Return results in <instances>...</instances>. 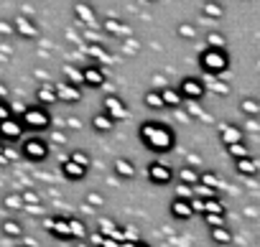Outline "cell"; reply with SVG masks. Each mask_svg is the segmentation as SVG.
Returning a JSON list of instances; mask_svg holds the SVG:
<instances>
[{
	"label": "cell",
	"instance_id": "e0dca14e",
	"mask_svg": "<svg viewBox=\"0 0 260 247\" xmlns=\"http://www.w3.org/2000/svg\"><path fill=\"white\" fill-rule=\"evenodd\" d=\"M82 77H84L82 82H84L87 87H102V84H105V74H102L100 69H87Z\"/></svg>",
	"mask_w": 260,
	"mask_h": 247
},
{
	"label": "cell",
	"instance_id": "52a82bcc",
	"mask_svg": "<svg viewBox=\"0 0 260 247\" xmlns=\"http://www.w3.org/2000/svg\"><path fill=\"white\" fill-rule=\"evenodd\" d=\"M102 112H105L107 117H112L115 122L127 117V107H125V102H122L120 97H112V94L102 99Z\"/></svg>",
	"mask_w": 260,
	"mask_h": 247
},
{
	"label": "cell",
	"instance_id": "1f68e13d",
	"mask_svg": "<svg viewBox=\"0 0 260 247\" xmlns=\"http://www.w3.org/2000/svg\"><path fill=\"white\" fill-rule=\"evenodd\" d=\"M237 171H240V173H255V163H252L250 158H240V161H237Z\"/></svg>",
	"mask_w": 260,
	"mask_h": 247
},
{
	"label": "cell",
	"instance_id": "ba28073f",
	"mask_svg": "<svg viewBox=\"0 0 260 247\" xmlns=\"http://www.w3.org/2000/svg\"><path fill=\"white\" fill-rule=\"evenodd\" d=\"M169 211H171V217L174 219H179V222H189L197 211H194V206H191V201H186V199H171V206H169Z\"/></svg>",
	"mask_w": 260,
	"mask_h": 247
},
{
	"label": "cell",
	"instance_id": "8fae6325",
	"mask_svg": "<svg viewBox=\"0 0 260 247\" xmlns=\"http://www.w3.org/2000/svg\"><path fill=\"white\" fill-rule=\"evenodd\" d=\"M79 97H82L79 87H74V84H69V82L56 84V99H61V102H77Z\"/></svg>",
	"mask_w": 260,
	"mask_h": 247
},
{
	"label": "cell",
	"instance_id": "d590c367",
	"mask_svg": "<svg viewBox=\"0 0 260 247\" xmlns=\"http://www.w3.org/2000/svg\"><path fill=\"white\" fill-rule=\"evenodd\" d=\"M122 247H151V244L143 242V239H138V242H122Z\"/></svg>",
	"mask_w": 260,
	"mask_h": 247
},
{
	"label": "cell",
	"instance_id": "3957f363",
	"mask_svg": "<svg viewBox=\"0 0 260 247\" xmlns=\"http://www.w3.org/2000/svg\"><path fill=\"white\" fill-rule=\"evenodd\" d=\"M23 128H31V130H49V128H51V115L46 112V107L36 104V107L23 110Z\"/></svg>",
	"mask_w": 260,
	"mask_h": 247
},
{
	"label": "cell",
	"instance_id": "ab89813d",
	"mask_svg": "<svg viewBox=\"0 0 260 247\" xmlns=\"http://www.w3.org/2000/svg\"><path fill=\"white\" fill-rule=\"evenodd\" d=\"M18 247H36V244H34V242H21Z\"/></svg>",
	"mask_w": 260,
	"mask_h": 247
},
{
	"label": "cell",
	"instance_id": "7a4b0ae2",
	"mask_svg": "<svg viewBox=\"0 0 260 247\" xmlns=\"http://www.w3.org/2000/svg\"><path fill=\"white\" fill-rule=\"evenodd\" d=\"M21 153H23L28 161L41 163V161H46V158H49L51 146H49V140H44V138H39V135H31V138H26V140H23Z\"/></svg>",
	"mask_w": 260,
	"mask_h": 247
},
{
	"label": "cell",
	"instance_id": "83f0119b",
	"mask_svg": "<svg viewBox=\"0 0 260 247\" xmlns=\"http://www.w3.org/2000/svg\"><path fill=\"white\" fill-rule=\"evenodd\" d=\"M202 64L209 66V69H222V66H224V61L219 59V54H207V59H204Z\"/></svg>",
	"mask_w": 260,
	"mask_h": 247
},
{
	"label": "cell",
	"instance_id": "603a6c76",
	"mask_svg": "<svg viewBox=\"0 0 260 247\" xmlns=\"http://www.w3.org/2000/svg\"><path fill=\"white\" fill-rule=\"evenodd\" d=\"M146 104H148L151 110H164V107H166V104H164V97H161V92H156V89L146 94Z\"/></svg>",
	"mask_w": 260,
	"mask_h": 247
},
{
	"label": "cell",
	"instance_id": "7402d4cb",
	"mask_svg": "<svg viewBox=\"0 0 260 247\" xmlns=\"http://www.w3.org/2000/svg\"><path fill=\"white\" fill-rule=\"evenodd\" d=\"M161 97H164V104L166 107H179V102H181V94L179 92H174V89H161Z\"/></svg>",
	"mask_w": 260,
	"mask_h": 247
},
{
	"label": "cell",
	"instance_id": "8d00e7d4",
	"mask_svg": "<svg viewBox=\"0 0 260 247\" xmlns=\"http://www.w3.org/2000/svg\"><path fill=\"white\" fill-rule=\"evenodd\" d=\"M102 201H105V199H102L100 194H89V204H92V206H100Z\"/></svg>",
	"mask_w": 260,
	"mask_h": 247
},
{
	"label": "cell",
	"instance_id": "277c9868",
	"mask_svg": "<svg viewBox=\"0 0 260 247\" xmlns=\"http://www.w3.org/2000/svg\"><path fill=\"white\" fill-rule=\"evenodd\" d=\"M148 181L156 186H169L174 181V168L166 161H153L148 166Z\"/></svg>",
	"mask_w": 260,
	"mask_h": 247
},
{
	"label": "cell",
	"instance_id": "5bb4252c",
	"mask_svg": "<svg viewBox=\"0 0 260 247\" xmlns=\"http://www.w3.org/2000/svg\"><path fill=\"white\" fill-rule=\"evenodd\" d=\"M0 232H3L6 237H11V239H18L23 234V224L18 219H6V222H0Z\"/></svg>",
	"mask_w": 260,
	"mask_h": 247
},
{
	"label": "cell",
	"instance_id": "60d3db41",
	"mask_svg": "<svg viewBox=\"0 0 260 247\" xmlns=\"http://www.w3.org/2000/svg\"><path fill=\"white\" fill-rule=\"evenodd\" d=\"M77 247H89V244H87V242H79V244H77Z\"/></svg>",
	"mask_w": 260,
	"mask_h": 247
},
{
	"label": "cell",
	"instance_id": "44dd1931",
	"mask_svg": "<svg viewBox=\"0 0 260 247\" xmlns=\"http://www.w3.org/2000/svg\"><path fill=\"white\" fill-rule=\"evenodd\" d=\"M89 239L94 242V247H122V242H117V239H112V237H102L100 232H94Z\"/></svg>",
	"mask_w": 260,
	"mask_h": 247
},
{
	"label": "cell",
	"instance_id": "4316f807",
	"mask_svg": "<svg viewBox=\"0 0 260 247\" xmlns=\"http://www.w3.org/2000/svg\"><path fill=\"white\" fill-rule=\"evenodd\" d=\"M199 184H204V186H212V189H217V186H219V179H217V173H212V171H204V173L199 176Z\"/></svg>",
	"mask_w": 260,
	"mask_h": 247
},
{
	"label": "cell",
	"instance_id": "f546056e",
	"mask_svg": "<svg viewBox=\"0 0 260 247\" xmlns=\"http://www.w3.org/2000/svg\"><path fill=\"white\" fill-rule=\"evenodd\" d=\"M204 222L209 224V229H214V227H224V214H204Z\"/></svg>",
	"mask_w": 260,
	"mask_h": 247
},
{
	"label": "cell",
	"instance_id": "d4e9b609",
	"mask_svg": "<svg viewBox=\"0 0 260 247\" xmlns=\"http://www.w3.org/2000/svg\"><path fill=\"white\" fill-rule=\"evenodd\" d=\"M227 151H230V156H232L235 161L247 158V148H245V143H232V146H227Z\"/></svg>",
	"mask_w": 260,
	"mask_h": 247
},
{
	"label": "cell",
	"instance_id": "2e32d148",
	"mask_svg": "<svg viewBox=\"0 0 260 247\" xmlns=\"http://www.w3.org/2000/svg\"><path fill=\"white\" fill-rule=\"evenodd\" d=\"M36 97H39V104H41V107H46V104H54V102H56V87H49V84H44V87H39Z\"/></svg>",
	"mask_w": 260,
	"mask_h": 247
},
{
	"label": "cell",
	"instance_id": "5b68a950",
	"mask_svg": "<svg viewBox=\"0 0 260 247\" xmlns=\"http://www.w3.org/2000/svg\"><path fill=\"white\" fill-rule=\"evenodd\" d=\"M44 229L56 237V239H72V229H69V217H49L44 219Z\"/></svg>",
	"mask_w": 260,
	"mask_h": 247
},
{
	"label": "cell",
	"instance_id": "ffe728a7",
	"mask_svg": "<svg viewBox=\"0 0 260 247\" xmlns=\"http://www.w3.org/2000/svg\"><path fill=\"white\" fill-rule=\"evenodd\" d=\"M3 206H6L8 211H21V209H23V196H21V194H8L6 201H3Z\"/></svg>",
	"mask_w": 260,
	"mask_h": 247
},
{
	"label": "cell",
	"instance_id": "484cf974",
	"mask_svg": "<svg viewBox=\"0 0 260 247\" xmlns=\"http://www.w3.org/2000/svg\"><path fill=\"white\" fill-rule=\"evenodd\" d=\"M176 199H186V201H191V199H194V186H189V184H179V186H176Z\"/></svg>",
	"mask_w": 260,
	"mask_h": 247
},
{
	"label": "cell",
	"instance_id": "8992f818",
	"mask_svg": "<svg viewBox=\"0 0 260 247\" xmlns=\"http://www.w3.org/2000/svg\"><path fill=\"white\" fill-rule=\"evenodd\" d=\"M21 135H23V122H21V120L8 117V120L0 122V140H3L6 146H11V143L21 140Z\"/></svg>",
	"mask_w": 260,
	"mask_h": 247
},
{
	"label": "cell",
	"instance_id": "74e56055",
	"mask_svg": "<svg viewBox=\"0 0 260 247\" xmlns=\"http://www.w3.org/2000/svg\"><path fill=\"white\" fill-rule=\"evenodd\" d=\"M51 140H54V143H61V146H64V143H67V135H64V133H54V135H51Z\"/></svg>",
	"mask_w": 260,
	"mask_h": 247
},
{
	"label": "cell",
	"instance_id": "4fadbf2b",
	"mask_svg": "<svg viewBox=\"0 0 260 247\" xmlns=\"http://www.w3.org/2000/svg\"><path fill=\"white\" fill-rule=\"evenodd\" d=\"M112 128H115V120L107 117L105 112H100V115L92 117V130H94V133H110Z\"/></svg>",
	"mask_w": 260,
	"mask_h": 247
},
{
	"label": "cell",
	"instance_id": "f1b7e54d",
	"mask_svg": "<svg viewBox=\"0 0 260 247\" xmlns=\"http://www.w3.org/2000/svg\"><path fill=\"white\" fill-rule=\"evenodd\" d=\"M69 158H72V161H77V163H82V166H87V168H89V163H92L89 153H84V151H72V153H69Z\"/></svg>",
	"mask_w": 260,
	"mask_h": 247
},
{
	"label": "cell",
	"instance_id": "9c48e42d",
	"mask_svg": "<svg viewBox=\"0 0 260 247\" xmlns=\"http://www.w3.org/2000/svg\"><path fill=\"white\" fill-rule=\"evenodd\" d=\"M87 166H82V163H77V161H72V158H67L64 163H61V176L67 179V181H82L84 176H87Z\"/></svg>",
	"mask_w": 260,
	"mask_h": 247
},
{
	"label": "cell",
	"instance_id": "30bf717a",
	"mask_svg": "<svg viewBox=\"0 0 260 247\" xmlns=\"http://www.w3.org/2000/svg\"><path fill=\"white\" fill-rule=\"evenodd\" d=\"M115 176H120L122 181H130V179H136V166H133V161H130V158H117L115 161Z\"/></svg>",
	"mask_w": 260,
	"mask_h": 247
},
{
	"label": "cell",
	"instance_id": "7c38bea8",
	"mask_svg": "<svg viewBox=\"0 0 260 247\" xmlns=\"http://www.w3.org/2000/svg\"><path fill=\"white\" fill-rule=\"evenodd\" d=\"M202 92H204V87H202L197 79H184V82H181V94H184L186 99H199Z\"/></svg>",
	"mask_w": 260,
	"mask_h": 247
},
{
	"label": "cell",
	"instance_id": "e575fe53",
	"mask_svg": "<svg viewBox=\"0 0 260 247\" xmlns=\"http://www.w3.org/2000/svg\"><path fill=\"white\" fill-rule=\"evenodd\" d=\"M8 163H11V161L6 158V143L0 140V166H8Z\"/></svg>",
	"mask_w": 260,
	"mask_h": 247
},
{
	"label": "cell",
	"instance_id": "6da1fadb",
	"mask_svg": "<svg viewBox=\"0 0 260 247\" xmlns=\"http://www.w3.org/2000/svg\"><path fill=\"white\" fill-rule=\"evenodd\" d=\"M138 138L153 153H169L176 146L174 130L169 125H161V122H143V125L138 128Z\"/></svg>",
	"mask_w": 260,
	"mask_h": 247
},
{
	"label": "cell",
	"instance_id": "d6986e66",
	"mask_svg": "<svg viewBox=\"0 0 260 247\" xmlns=\"http://www.w3.org/2000/svg\"><path fill=\"white\" fill-rule=\"evenodd\" d=\"M199 171H194L191 166H184L181 171H179V179H181V184H189V186H197L199 184Z\"/></svg>",
	"mask_w": 260,
	"mask_h": 247
},
{
	"label": "cell",
	"instance_id": "ac0fdd59",
	"mask_svg": "<svg viewBox=\"0 0 260 247\" xmlns=\"http://www.w3.org/2000/svg\"><path fill=\"white\" fill-rule=\"evenodd\" d=\"M69 229H72V239H84L87 237V224L79 217H69Z\"/></svg>",
	"mask_w": 260,
	"mask_h": 247
},
{
	"label": "cell",
	"instance_id": "f35d334b",
	"mask_svg": "<svg viewBox=\"0 0 260 247\" xmlns=\"http://www.w3.org/2000/svg\"><path fill=\"white\" fill-rule=\"evenodd\" d=\"M6 94H8V89H6L3 84H0V99H6Z\"/></svg>",
	"mask_w": 260,
	"mask_h": 247
},
{
	"label": "cell",
	"instance_id": "836d02e7",
	"mask_svg": "<svg viewBox=\"0 0 260 247\" xmlns=\"http://www.w3.org/2000/svg\"><path fill=\"white\" fill-rule=\"evenodd\" d=\"M8 117H13V112H11V107L6 104V99H0V122L8 120Z\"/></svg>",
	"mask_w": 260,
	"mask_h": 247
},
{
	"label": "cell",
	"instance_id": "d6a6232c",
	"mask_svg": "<svg viewBox=\"0 0 260 247\" xmlns=\"http://www.w3.org/2000/svg\"><path fill=\"white\" fill-rule=\"evenodd\" d=\"M21 196H23V206H39V204H41V199H39L36 191H26V194H21Z\"/></svg>",
	"mask_w": 260,
	"mask_h": 247
},
{
	"label": "cell",
	"instance_id": "4dcf8cb0",
	"mask_svg": "<svg viewBox=\"0 0 260 247\" xmlns=\"http://www.w3.org/2000/svg\"><path fill=\"white\" fill-rule=\"evenodd\" d=\"M212 239L219 242V244H224V242H230V232H227L224 227H214V229H212Z\"/></svg>",
	"mask_w": 260,
	"mask_h": 247
},
{
	"label": "cell",
	"instance_id": "9a60e30c",
	"mask_svg": "<svg viewBox=\"0 0 260 247\" xmlns=\"http://www.w3.org/2000/svg\"><path fill=\"white\" fill-rule=\"evenodd\" d=\"M219 138H222L227 146L242 143V133H240V128H235V125H222V128H219Z\"/></svg>",
	"mask_w": 260,
	"mask_h": 247
},
{
	"label": "cell",
	"instance_id": "cb8c5ba5",
	"mask_svg": "<svg viewBox=\"0 0 260 247\" xmlns=\"http://www.w3.org/2000/svg\"><path fill=\"white\" fill-rule=\"evenodd\" d=\"M194 196H197V199H217V189L204 186V184H197V186H194Z\"/></svg>",
	"mask_w": 260,
	"mask_h": 247
}]
</instances>
